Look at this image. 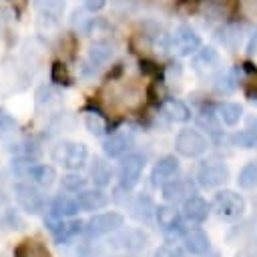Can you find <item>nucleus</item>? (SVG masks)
Returning <instances> with one entry per match:
<instances>
[{"label":"nucleus","instance_id":"f257e3e1","mask_svg":"<svg viewBox=\"0 0 257 257\" xmlns=\"http://www.w3.org/2000/svg\"><path fill=\"white\" fill-rule=\"evenodd\" d=\"M211 209L225 221H235L245 213V199L231 191V189H223L213 197Z\"/></svg>","mask_w":257,"mask_h":257},{"label":"nucleus","instance_id":"f03ea898","mask_svg":"<svg viewBox=\"0 0 257 257\" xmlns=\"http://www.w3.org/2000/svg\"><path fill=\"white\" fill-rule=\"evenodd\" d=\"M52 159L60 165H64L70 171H78L80 167H84L86 159H88V151L82 143H74V141H62L54 147L52 151Z\"/></svg>","mask_w":257,"mask_h":257},{"label":"nucleus","instance_id":"7ed1b4c3","mask_svg":"<svg viewBox=\"0 0 257 257\" xmlns=\"http://www.w3.org/2000/svg\"><path fill=\"white\" fill-rule=\"evenodd\" d=\"M14 199L20 205V209L30 215H38L46 209V199H44L42 191L38 189V185H34V183H16Z\"/></svg>","mask_w":257,"mask_h":257},{"label":"nucleus","instance_id":"20e7f679","mask_svg":"<svg viewBox=\"0 0 257 257\" xmlns=\"http://www.w3.org/2000/svg\"><path fill=\"white\" fill-rule=\"evenodd\" d=\"M124 217L118 211H106V213H96L84 223V233L88 237H102V235H112L114 231L122 229Z\"/></svg>","mask_w":257,"mask_h":257},{"label":"nucleus","instance_id":"39448f33","mask_svg":"<svg viewBox=\"0 0 257 257\" xmlns=\"http://www.w3.org/2000/svg\"><path fill=\"white\" fill-rule=\"evenodd\" d=\"M195 179H197L199 187H203V189H217L227 183L229 169L223 161H203L197 167Z\"/></svg>","mask_w":257,"mask_h":257},{"label":"nucleus","instance_id":"423d86ee","mask_svg":"<svg viewBox=\"0 0 257 257\" xmlns=\"http://www.w3.org/2000/svg\"><path fill=\"white\" fill-rule=\"evenodd\" d=\"M209 143H207V137L197 131V128H183L177 139H175V149L181 157H187V159H193V157H201L205 151H207Z\"/></svg>","mask_w":257,"mask_h":257},{"label":"nucleus","instance_id":"0eeeda50","mask_svg":"<svg viewBox=\"0 0 257 257\" xmlns=\"http://www.w3.org/2000/svg\"><path fill=\"white\" fill-rule=\"evenodd\" d=\"M201 48V38L199 34L187 26L181 24L179 28H175V32L169 36V50L177 52L179 56H191Z\"/></svg>","mask_w":257,"mask_h":257},{"label":"nucleus","instance_id":"6e6552de","mask_svg":"<svg viewBox=\"0 0 257 257\" xmlns=\"http://www.w3.org/2000/svg\"><path fill=\"white\" fill-rule=\"evenodd\" d=\"M145 155L141 153H126L120 161V167H118V183L122 189H133L139 181H141V175H143V169H145Z\"/></svg>","mask_w":257,"mask_h":257},{"label":"nucleus","instance_id":"1a4fd4ad","mask_svg":"<svg viewBox=\"0 0 257 257\" xmlns=\"http://www.w3.org/2000/svg\"><path fill=\"white\" fill-rule=\"evenodd\" d=\"M108 245L114 251H120V253H137L147 245V235L137 227L118 229V231H114L110 235Z\"/></svg>","mask_w":257,"mask_h":257},{"label":"nucleus","instance_id":"9d476101","mask_svg":"<svg viewBox=\"0 0 257 257\" xmlns=\"http://www.w3.org/2000/svg\"><path fill=\"white\" fill-rule=\"evenodd\" d=\"M133 145H135V131L133 128H118L116 133H112L110 137L104 139L102 151L108 159H118V157H124Z\"/></svg>","mask_w":257,"mask_h":257},{"label":"nucleus","instance_id":"9b49d317","mask_svg":"<svg viewBox=\"0 0 257 257\" xmlns=\"http://www.w3.org/2000/svg\"><path fill=\"white\" fill-rule=\"evenodd\" d=\"M161 193L167 203L177 205V203H185L189 197L195 195V185L191 179H173L161 187Z\"/></svg>","mask_w":257,"mask_h":257},{"label":"nucleus","instance_id":"f8f14e48","mask_svg":"<svg viewBox=\"0 0 257 257\" xmlns=\"http://www.w3.org/2000/svg\"><path fill=\"white\" fill-rule=\"evenodd\" d=\"M181 211H177V207L173 203H165V205H159L157 207V223L159 227L167 233V235H177L183 231V219H181Z\"/></svg>","mask_w":257,"mask_h":257},{"label":"nucleus","instance_id":"ddd939ff","mask_svg":"<svg viewBox=\"0 0 257 257\" xmlns=\"http://www.w3.org/2000/svg\"><path fill=\"white\" fill-rule=\"evenodd\" d=\"M221 64V54L217 48L213 46H203L199 48L195 54H193V60H191V66L193 70H197L199 74H209V72H215Z\"/></svg>","mask_w":257,"mask_h":257},{"label":"nucleus","instance_id":"4468645a","mask_svg":"<svg viewBox=\"0 0 257 257\" xmlns=\"http://www.w3.org/2000/svg\"><path fill=\"white\" fill-rule=\"evenodd\" d=\"M177 173H179V161H177L175 157H171V155L161 157V159L155 163L153 171H151V183H153L155 187H159V185L163 187L165 183L173 181V179L177 177Z\"/></svg>","mask_w":257,"mask_h":257},{"label":"nucleus","instance_id":"2eb2a0df","mask_svg":"<svg viewBox=\"0 0 257 257\" xmlns=\"http://www.w3.org/2000/svg\"><path fill=\"white\" fill-rule=\"evenodd\" d=\"M181 213H183V217H185L187 221H191V223H203V221L209 217V213H211V205H209L203 197L193 195V197H189V199L183 203Z\"/></svg>","mask_w":257,"mask_h":257},{"label":"nucleus","instance_id":"dca6fc26","mask_svg":"<svg viewBox=\"0 0 257 257\" xmlns=\"http://www.w3.org/2000/svg\"><path fill=\"white\" fill-rule=\"evenodd\" d=\"M78 203H80V209L82 211H100L108 205V195L98 187V189H82L78 195H76Z\"/></svg>","mask_w":257,"mask_h":257},{"label":"nucleus","instance_id":"f3484780","mask_svg":"<svg viewBox=\"0 0 257 257\" xmlns=\"http://www.w3.org/2000/svg\"><path fill=\"white\" fill-rule=\"evenodd\" d=\"M24 177L30 179V183L38 185V187H50L56 179V171L50 165H42V163H30L24 171Z\"/></svg>","mask_w":257,"mask_h":257},{"label":"nucleus","instance_id":"a211bd4d","mask_svg":"<svg viewBox=\"0 0 257 257\" xmlns=\"http://www.w3.org/2000/svg\"><path fill=\"white\" fill-rule=\"evenodd\" d=\"M112 54H114V44H112L110 40H96V42H92L90 48H88V60H86V62H88L90 66L98 68V66L106 64V62L112 58Z\"/></svg>","mask_w":257,"mask_h":257},{"label":"nucleus","instance_id":"6ab92c4d","mask_svg":"<svg viewBox=\"0 0 257 257\" xmlns=\"http://www.w3.org/2000/svg\"><path fill=\"white\" fill-rule=\"evenodd\" d=\"M183 241H185L187 253H191V255H205V253L211 249V241H209L207 233H203L201 229L185 231Z\"/></svg>","mask_w":257,"mask_h":257},{"label":"nucleus","instance_id":"aec40b11","mask_svg":"<svg viewBox=\"0 0 257 257\" xmlns=\"http://www.w3.org/2000/svg\"><path fill=\"white\" fill-rule=\"evenodd\" d=\"M215 114H217L219 122H223L225 126H235V124H239V120L243 116V106L237 104V102L225 100V102H219L217 104Z\"/></svg>","mask_w":257,"mask_h":257},{"label":"nucleus","instance_id":"412c9836","mask_svg":"<svg viewBox=\"0 0 257 257\" xmlns=\"http://www.w3.org/2000/svg\"><path fill=\"white\" fill-rule=\"evenodd\" d=\"M50 211L60 215V217H74L78 215L80 209V203L76 197H70V195H56L52 201H50Z\"/></svg>","mask_w":257,"mask_h":257},{"label":"nucleus","instance_id":"4be33fe9","mask_svg":"<svg viewBox=\"0 0 257 257\" xmlns=\"http://www.w3.org/2000/svg\"><path fill=\"white\" fill-rule=\"evenodd\" d=\"M128 209H131V215L139 221H149L157 213V205L153 203V199L149 195H137L128 203Z\"/></svg>","mask_w":257,"mask_h":257},{"label":"nucleus","instance_id":"5701e85b","mask_svg":"<svg viewBox=\"0 0 257 257\" xmlns=\"http://www.w3.org/2000/svg\"><path fill=\"white\" fill-rule=\"evenodd\" d=\"M163 114L169 120H173V122H187V120H191V108L183 100H179V98L165 100L163 102Z\"/></svg>","mask_w":257,"mask_h":257},{"label":"nucleus","instance_id":"b1692460","mask_svg":"<svg viewBox=\"0 0 257 257\" xmlns=\"http://www.w3.org/2000/svg\"><path fill=\"white\" fill-rule=\"evenodd\" d=\"M233 145L239 149H255L257 147V118H249L243 131H237L231 137Z\"/></svg>","mask_w":257,"mask_h":257},{"label":"nucleus","instance_id":"393cba45","mask_svg":"<svg viewBox=\"0 0 257 257\" xmlns=\"http://www.w3.org/2000/svg\"><path fill=\"white\" fill-rule=\"evenodd\" d=\"M90 179H92V183L96 185V187H106L108 183H110V179H112V169H110V165L104 161V159H100V157H94V161H92V165H90Z\"/></svg>","mask_w":257,"mask_h":257},{"label":"nucleus","instance_id":"a878e982","mask_svg":"<svg viewBox=\"0 0 257 257\" xmlns=\"http://www.w3.org/2000/svg\"><path fill=\"white\" fill-rule=\"evenodd\" d=\"M14 257H50L48 249L36 239H24L16 249Z\"/></svg>","mask_w":257,"mask_h":257},{"label":"nucleus","instance_id":"bb28decb","mask_svg":"<svg viewBox=\"0 0 257 257\" xmlns=\"http://www.w3.org/2000/svg\"><path fill=\"white\" fill-rule=\"evenodd\" d=\"M84 126L90 135L94 137H102L106 133V120L102 118V114H98L96 110H86L84 112Z\"/></svg>","mask_w":257,"mask_h":257},{"label":"nucleus","instance_id":"cd10ccee","mask_svg":"<svg viewBox=\"0 0 257 257\" xmlns=\"http://www.w3.org/2000/svg\"><path fill=\"white\" fill-rule=\"evenodd\" d=\"M34 4L40 14L48 18H60L64 12V0H34Z\"/></svg>","mask_w":257,"mask_h":257},{"label":"nucleus","instance_id":"c85d7f7f","mask_svg":"<svg viewBox=\"0 0 257 257\" xmlns=\"http://www.w3.org/2000/svg\"><path fill=\"white\" fill-rule=\"evenodd\" d=\"M239 187L241 189H255L257 187V161H249L239 171Z\"/></svg>","mask_w":257,"mask_h":257},{"label":"nucleus","instance_id":"c756f323","mask_svg":"<svg viewBox=\"0 0 257 257\" xmlns=\"http://www.w3.org/2000/svg\"><path fill=\"white\" fill-rule=\"evenodd\" d=\"M60 183H62V189H66V191H70V193H80L82 189H86V179H84L82 175H78V173H68V175H64V177L60 179Z\"/></svg>","mask_w":257,"mask_h":257},{"label":"nucleus","instance_id":"7c9ffc66","mask_svg":"<svg viewBox=\"0 0 257 257\" xmlns=\"http://www.w3.org/2000/svg\"><path fill=\"white\" fill-rule=\"evenodd\" d=\"M70 26H72V30H76V32H80V34H86V32L90 30V26H92V20L86 18V14H84L82 10H72Z\"/></svg>","mask_w":257,"mask_h":257},{"label":"nucleus","instance_id":"2f4dec72","mask_svg":"<svg viewBox=\"0 0 257 257\" xmlns=\"http://www.w3.org/2000/svg\"><path fill=\"white\" fill-rule=\"evenodd\" d=\"M213 86H215L217 92H225V94H227V92H231V90L235 88V78H233L231 72H219V74L215 76Z\"/></svg>","mask_w":257,"mask_h":257},{"label":"nucleus","instance_id":"473e14b6","mask_svg":"<svg viewBox=\"0 0 257 257\" xmlns=\"http://www.w3.org/2000/svg\"><path fill=\"white\" fill-rule=\"evenodd\" d=\"M52 82L64 84V86L72 84V76H70L68 68H66L62 62H54V66H52Z\"/></svg>","mask_w":257,"mask_h":257},{"label":"nucleus","instance_id":"72a5a7b5","mask_svg":"<svg viewBox=\"0 0 257 257\" xmlns=\"http://www.w3.org/2000/svg\"><path fill=\"white\" fill-rule=\"evenodd\" d=\"M185 251L181 245H175V243H167V245H161L157 251H155V257H185Z\"/></svg>","mask_w":257,"mask_h":257},{"label":"nucleus","instance_id":"f704fd0d","mask_svg":"<svg viewBox=\"0 0 257 257\" xmlns=\"http://www.w3.org/2000/svg\"><path fill=\"white\" fill-rule=\"evenodd\" d=\"M54 98H56V90H54L52 86H46V84H42V86L36 90V104H38V106L50 104Z\"/></svg>","mask_w":257,"mask_h":257},{"label":"nucleus","instance_id":"c9c22d12","mask_svg":"<svg viewBox=\"0 0 257 257\" xmlns=\"http://www.w3.org/2000/svg\"><path fill=\"white\" fill-rule=\"evenodd\" d=\"M0 131H2V133H16V131H18L16 118H14L10 112H6L2 106H0Z\"/></svg>","mask_w":257,"mask_h":257},{"label":"nucleus","instance_id":"e433bc0d","mask_svg":"<svg viewBox=\"0 0 257 257\" xmlns=\"http://www.w3.org/2000/svg\"><path fill=\"white\" fill-rule=\"evenodd\" d=\"M217 114H211V112H201L199 116V124L205 126L211 135H219V124H217Z\"/></svg>","mask_w":257,"mask_h":257},{"label":"nucleus","instance_id":"4c0bfd02","mask_svg":"<svg viewBox=\"0 0 257 257\" xmlns=\"http://www.w3.org/2000/svg\"><path fill=\"white\" fill-rule=\"evenodd\" d=\"M82 4H84L86 10H90V12H98V10L104 8L106 0H82Z\"/></svg>","mask_w":257,"mask_h":257},{"label":"nucleus","instance_id":"58836bf2","mask_svg":"<svg viewBox=\"0 0 257 257\" xmlns=\"http://www.w3.org/2000/svg\"><path fill=\"white\" fill-rule=\"evenodd\" d=\"M241 8L249 16H257V0H241Z\"/></svg>","mask_w":257,"mask_h":257},{"label":"nucleus","instance_id":"ea45409f","mask_svg":"<svg viewBox=\"0 0 257 257\" xmlns=\"http://www.w3.org/2000/svg\"><path fill=\"white\" fill-rule=\"evenodd\" d=\"M247 52H251V54L257 52V30L251 34V38H249V42H247Z\"/></svg>","mask_w":257,"mask_h":257},{"label":"nucleus","instance_id":"a19ab883","mask_svg":"<svg viewBox=\"0 0 257 257\" xmlns=\"http://www.w3.org/2000/svg\"><path fill=\"white\" fill-rule=\"evenodd\" d=\"M201 257H221V255H219L217 251H207V253H205V255H201Z\"/></svg>","mask_w":257,"mask_h":257}]
</instances>
